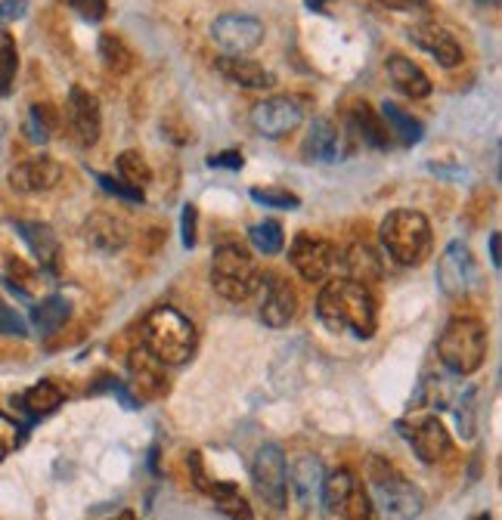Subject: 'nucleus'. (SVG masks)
<instances>
[{
  "label": "nucleus",
  "mask_w": 502,
  "mask_h": 520,
  "mask_svg": "<svg viewBox=\"0 0 502 520\" xmlns=\"http://www.w3.org/2000/svg\"><path fill=\"white\" fill-rule=\"evenodd\" d=\"M317 316L332 335L351 332L360 341H369L379 329V313L369 285L354 279H332L317 298Z\"/></svg>",
  "instance_id": "nucleus-1"
},
{
  "label": "nucleus",
  "mask_w": 502,
  "mask_h": 520,
  "mask_svg": "<svg viewBox=\"0 0 502 520\" xmlns=\"http://www.w3.org/2000/svg\"><path fill=\"white\" fill-rule=\"evenodd\" d=\"M143 347L165 366H180L196 353V329L174 307H159L143 319Z\"/></svg>",
  "instance_id": "nucleus-2"
},
{
  "label": "nucleus",
  "mask_w": 502,
  "mask_h": 520,
  "mask_svg": "<svg viewBox=\"0 0 502 520\" xmlns=\"http://www.w3.org/2000/svg\"><path fill=\"white\" fill-rule=\"evenodd\" d=\"M437 356L453 375H472L487 360V325L472 316H456L437 338Z\"/></svg>",
  "instance_id": "nucleus-3"
},
{
  "label": "nucleus",
  "mask_w": 502,
  "mask_h": 520,
  "mask_svg": "<svg viewBox=\"0 0 502 520\" xmlns=\"http://www.w3.org/2000/svg\"><path fill=\"white\" fill-rule=\"evenodd\" d=\"M379 236L400 267H419L431 254V223L419 211L410 208L391 211L379 226Z\"/></svg>",
  "instance_id": "nucleus-4"
},
{
  "label": "nucleus",
  "mask_w": 502,
  "mask_h": 520,
  "mask_svg": "<svg viewBox=\"0 0 502 520\" xmlns=\"http://www.w3.org/2000/svg\"><path fill=\"white\" fill-rule=\"evenodd\" d=\"M211 285L227 301H248L261 288V267L242 245H221L211 257Z\"/></svg>",
  "instance_id": "nucleus-5"
},
{
  "label": "nucleus",
  "mask_w": 502,
  "mask_h": 520,
  "mask_svg": "<svg viewBox=\"0 0 502 520\" xmlns=\"http://www.w3.org/2000/svg\"><path fill=\"white\" fill-rule=\"evenodd\" d=\"M369 486H372V499L382 508V514H388V517L422 514V493L394 465L375 459L369 465Z\"/></svg>",
  "instance_id": "nucleus-6"
},
{
  "label": "nucleus",
  "mask_w": 502,
  "mask_h": 520,
  "mask_svg": "<svg viewBox=\"0 0 502 520\" xmlns=\"http://www.w3.org/2000/svg\"><path fill=\"white\" fill-rule=\"evenodd\" d=\"M251 480H255L258 496L273 508L282 511L289 499V471H286V455L276 443H264L251 465Z\"/></svg>",
  "instance_id": "nucleus-7"
},
{
  "label": "nucleus",
  "mask_w": 502,
  "mask_h": 520,
  "mask_svg": "<svg viewBox=\"0 0 502 520\" xmlns=\"http://www.w3.org/2000/svg\"><path fill=\"white\" fill-rule=\"evenodd\" d=\"M320 499L329 517H372L369 499L351 471H335L323 477Z\"/></svg>",
  "instance_id": "nucleus-8"
},
{
  "label": "nucleus",
  "mask_w": 502,
  "mask_h": 520,
  "mask_svg": "<svg viewBox=\"0 0 502 520\" xmlns=\"http://www.w3.org/2000/svg\"><path fill=\"white\" fill-rule=\"evenodd\" d=\"M289 260L304 282H323L338 267V248L320 236L301 233L289 248Z\"/></svg>",
  "instance_id": "nucleus-9"
},
{
  "label": "nucleus",
  "mask_w": 502,
  "mask_h": 520,
  "mask_svg": "<svg viewBox=\"0 0 502 520\" xmlns=\"http://www.w3.org/2000/svg\"><path fill=\"white\" fill-rule=\"evenodd\" d=\"M397 431H403V440L413 446V452L425 465H437L450 452V434L441 425L437 415H422L413 421H397Z\"/></svg>",
  "instance_id": "nucleus-10"
},
{
  "label": "nucleus",
  "mask_w": 502,
  "mask_h": 520,
  "mask_svg": "<svg viewBox=\"0 0 502 520\" xmlns=\"http://www.w3.org/2000/svg\"><path fill=\"white\" fill-rule=\"evenodd\" d=\"M475 282H478V267H475V257L468 251V245H462V242L447 245L441 260H437V285H441L444 295L465 298L468 291L475 288Z\"/></svg>",
  "instance_id": "nucleus-11"
},
{
  "label": "nucleus",
  "mask_w": 502,
  "mask_h": 520,
  "mask_svg": "<svg viewBox=\"0 0 502 520\" xmlns=\"http://www.w3.org/2000/svg\"><path fill=\"white\" fill-rule=\"evenodd\" d=\"M211 38L224 53L242 56L264 41V22L255 16H242V13H224L221 19H214Z\"/></svg>",
  "instance_id": "nucleus-12"
},
{
  "label": "nucleus",
  "mask_w": 502,
  "mask_h": 520,
  "mask_svg": "<svg viewBox=\"0 0 502 520\" xmlns=\"http://www.w3.org/2000/svg\"><path fill=\"white\" fill-rule=\"evenodd\" d=\"M304 118V106L292 96H273V100H264L261 106H255L251 112V127L258 130L267 140H282L289 137L292 130H298Z\"/></svg>",
  "instance_id": "nucleus-13"
},
{
  "label": "nucleus",
  "mask_w": 502,
  "mask_h": 520,
  "mask_svg": "<svg viewBox=\"0 0 502 520\" xmlns=\"http://www.w3.org/2000/svg\"><path fill=\"white\" fill-rule=\"evenodd\" d=\"M62 168L59 161H53L50 155H35V158H25L22 165H16L10 171V186L16 192H47L59 183Z\"/></svg>",
  "instance_id": "nucleus-14"
},
{
  "label": "nucleus",
  "mask_w": 502,
  "mask_h": 520,
  "mask_svg": "<svg viewBox=\"0 0 502 520\" xmlns=\"http://www.w3.org/2000/svg\"><path fill=\"white\" fill-rule=\"evenodd\" d=\"M264 285V301H261V319L270 325V329H282L295 319L298 310V295L292 291V285H286L282 279L273 276H261Z\"/></svg>",
  "instance_id": "nucleus-15"
},
{
  "label": "nucleus",
  "mask_w": 502,
  "mask_h": 520,
  "mask_svg": "<svg viewBox=\"0 0 502 520\" xmlns=\"http://www.w3.org/2000/svg\"><path fill=\"white\" fill-rule=\"evenodd\" d=\"M69 121L81 146H93L100 140V103L84 87L69 90Z\"/></svg>",
  "instance_id": "nucleus-16"
},
{
  "label": "nucleus",
  "mask_w": 502,
  "mask_h": 520,
  "mask_svg": "<svg viewBox=\"0 0 502 520\" xmlns=\"http://www.w3.org/2000/svg\"><path fill=\"white\" fill-rule=\"evenodd\" d=\"M131 387L137 390L140 397H146V400L162 397L165 390H168L165 363L155 360V356H152L143 344L131 353Z\"/></svg>",
  "instance_id": "nucleus-17"
},
{
  "label": "nucleus",
  "mask_w": 502,
  "mask_h": 520,
  "mask_svg": "<svg viewBox=\"0 0 502 520\" xmlns=\"http://www.w3.org/2000/svg\"><path fill=\"white\" fill-rule=\"evenodd\" d=\"M410 41L416 47H422L428 56H434L444 69H453V65L462 62V47L456 44V38L441 25H416L410 28Z\"/></svg>",
  "instance_id": "nucleus-18"
},
{
  "label": "nucleus",
  "mask_w": 502,
  "mask_h": 520,
  "mask_svg": "<svg viewBox=\"0 0 502 520\" xmlns=\"http://www.w3.org/2000/svg\"><path fill=\"white\" fill-rule=\"evenodd\" d=\"M84 239L97 248V251H121L124 245L131 242V230L128 223L115 214H93L87 223H84Z\"/></svg>",
  "instance_id": "nucleus-19"
},
{
  "label": "nucleus",
  "mask_w": 502,
  "mask_h": 520,
  "mask_svg": "<svg viewBox=\"0 0 502 520\" xmlns=\"http://www.w3.org/2000/svg\"><path fill=\"white\" fill-rule=\"evenodd\" d=\"M217 72H221L224 78H230L233 84L245 87V90H270V87H276L273 72H267L264 65L251 62V59L233 56V53L217 59Z\"/></svg>",
  "instance_id": "nucleus-20"
},
{
  "label": "nucleus",
  "mask_w": 502,
  "mask_h": 520,
  "mask_svg": "<svg viewBox=\"0 0 502 520\" xmlns=\"http://www.w3.org/2000/svg\"><path fill=\"white\" fill-rule=\"evenodd\" d=\"M301 152H304V158L310 161V165H313V161H323V165H332V161H338L341 158V137H338L335 124L326 121V118L313 121L310 130H307V140H304Z\"/></svg>",
  "instance_id": "nucleus-21"
},
{
  "label": "nucleus",
  "mask_w": 502,
  "mask_h": 520,
  "mask_svg": "<svg viewBox=\"0 0 502 520\" xmlns=\"http://www.w3.org/2000/svg\"><path fill=\"white\" fill-rule=\"evenodd\" d=\"M388 78L400 93L413 96V100H425V96L431 93V78L406 56H397V53L388 56Z\"/></svg>",
  "instance_id": "nucleus-22"
},
{
  "label": "nucleus",
  "mask_w": 502,
  "mask_h": 520,
  "mask_svg": "<svg viewBox=\"0 0 502 520\" xmlns=\"http://www.w3.org/2000/svg\"><path fill=\"white\" fill-rule=\"evenodd\" d=\"M16 233L25 239V245L31 248V254L38 257V264H41V267L56 270V260H59V239H56V233L50 230L47 223H25V220H19V223H16Z\"/></svg>",
  "instance_id": "nucleus-23"
},
{
  "label": "nucleus",
  "mask_w": 502,
  "mask_h": 520,
  "mask_svg": "<svg viewBox=\"0 0 502 520\" xmlns=\"http://www.w3.org/2000/svg\"><path fill=\"white\" fill-rule=\"evenodd\" d=\"M323 462L313 459V455H301L292 468V486H295V496L304 508H310L313 502L320 499L323 490Z\"/></svg>",
  "instance_id": "nucleus-24"
},
{
  "label": "nucleus",
  "mask_w": 502,
  "mask_h": 520,
  "mask_svg": "<svg viewBox=\"0 0 502 520\" xmlns=\"http://www.w3.org/2000/svg\"><path fill=\"white\" fill-rule=\"evenodd\" d=\"M351 134L360 137L372 149H388L391 146V130L385 124V118L379 112H372L366 103L357 106L354 115H351Z\"/></svg>",
  "instance_id": "nucleus-25"
},
{
  "label": "nucleus",
  "mask_w": 502,
  "mask_h": 520,
  "mask_svg": "<svg viewBox=\"0 0 502 520\" xmlns=\"http://www.w3.org/2000/svg\"><path fill=\"white\" fill-rule=\"evenodd\" d=\"M341 264H344V273H348V279H354V282L375 285L382 279V260L369 245H351L348 251H344Z\"/></svg>",
  "instance_id": "nucleus-26"
},
{
  "label": "nucleus",
  "mask_w": 502,
  "mask_h": 520,
  "mask_svg": "<svg viewBox=\"0 0 502 520\" xmlns=\"http://www.w3.org/2000/svg\"><path fill=\"white\" fill-rule=\"evenodd\" d=\"M69 316H72V304L62 295H50L31 310V325H35L41 335H53L56 329H62V325L69 322Z\"/></svg>",
  "instance_id": "nucleus-27"
},
{
  "label": "nucleus",
  "mask_w": 502,
  "mask_h": 520,
  "mask_svg": "<svg viewBox=\"0 0 502 520\" xmlns=\"http://www.w3.org/2000/svg\"><path fill=\"white\" fill-rule=\"evenodd\" d=\"M13 403H19L31 418H44V415H53L62 406V390L53 381H41L31 390H25V394Z\"/></svg>",
  "instance_id": "nucleus-28"
},
{
  "label": "nucleus",
  "mask_w": 502,
  "mask_h": 520,
  "mask_svg": "<svg viewBox=\"0 0 502 520\" xmlns=\"http://www.w3.org/2000/svg\"><path fill=\"white\" fill-rule=\"evenodd\" d=\"M382 118H385V124L391 130V137H397L403 146H416L422 140V134H425L422 121H416L413 115H406L394 103H382Z\"/></svg>",
  "instance_id": "nucleus-29"
},
{
  "label": "nucleus",
  "mask_w": 502,
  "mask_h": 520,
  "mask_svg": "<svg viewBox=\"0 0 502 520\" xmlns=\"http://www.w3.org/2000/svg\"><path fill=\"white\" fill-rule=\"evenodd\" d=\"M100 59L106 62L109 72H118V75L134 69V53L118 35H100Z\"/></svg>",
  "instance_id": "nucleus-30"
},
{
  "label": "nucleus",
  "mask_w": 502,
  "mask_h": 520,
  "mask_svg": "<svg viewBox=\"0 0 502 520\" xmlns=\"http://www.w3.org/2000/svg\"><path fill=\"white\" fill-rule=\"evenodd\" d=\"M118 174H121L124 183H131L137 189H143V186L152 183V168L146 165V158L140 152H134V149L118 155Z\"/></svg>",
  "instance_id": "nucleus-31"
},
{
  "label": "nucleus",
  "mask_w": 502,
  "mask_h": 520,
  "mask_svg": "<svg viewBox=\"0 0 502 520\" xmlns=\"http://www.w3.org/2000/svg\"><path fill=\"white\" fill-rule=\"evenodd\" d=\"M251 245H255L261 254L273 257L282 251V245H286V236H282V226L276 220H264V223H255L251 226V233H248Z\"/></svg>",
  "instance_id": "nucleus-32"
},
{
  "label": "nucleus",
  "mask_w": 502,
  "mask_h": 520,
  "mask_svg": "<svg viewBox=\"0 0 502 520\" xmlns=\"http://www.w3.org/2000/svg\"><path fill=\"white\" fill-rule=\"evenodd\" d=\"M59 118L50 106H31L28 109V121H25V134L31 143H47L50 134L56 130Z\"/></svg>",
  "instance_id": "nucleus-33"
},
{
  "label": "nucleus",
  "mask_w": 502,
  "mask_h": 520,
  "mask_svg": "<svg viewBox=\"0 0 502 520\" xmlns=\"http://www.w3.org/2000/svg\"><path fill=\"white\" fill-rule=\"evenodd\" d=\"M456 425H459L465 440L475 437V431H478V387L465 390L462 394V400L456 406Z\"/></svg>",
  "instance_id": "nucleus-34"
},
{
  "label": "nucleus",
  "mask_w": 502,
  "mask_h": 520,
  "mask_svg": "<svg viewBox=\"0 0 502 520\" xmlns=\"http://www.w3.org/2000/svg\"><path fill=\"white\" fill-rule=\"evenodd\" d=\"M251 202H258L264 208H279V211H289V208H301V199L289 189H279V186H264V189H251Z\"/></svg>",
  "instance_id": "nucleus-35"
},
{
  "label": "nucleus",
  "mask_w": 502,
  "mask_h": 520,
  "mask_svg": "<svg viewBox=\"0 0 502 520\" xmlns=\"http://www.w3.org/2000/svg\"><path fill=\"white\" fill-rule=\"evenodd\" d=\"M22 437H25V428L19 425V421H13L10 415L0 412V462L22 446Z\"/></svg>",
  "instance_id": "nucleus-36"
},
{
  "label": "nucleus",
  "mask_w": 502,
  "mask_h": 520,
  "mask_svg": "<svg viewBox=\"0 0 502 520\" xmlns=\"http://www.w3.org/2000/svg\"><path fill=\"white\" fill-rule=\"evenodd\" d=\"M93 180H97V183L103 186V192L118 195V199H124V202H134V205H143V202H146L143 189H137V186H131V183H124V180H115V177H109V174H93Z\"/></svg>",
  "instance_id": "nucleus-37"
},
{
  "label": "nucleus",
  "mask_w": 502,
  "mask_h": 520,
  "mask_svg": "<svg viewBox=\"0 0 502 520\" xmlns=\"http://www.w3.org/2000/svg\"><path fill=\"white\" fill-rule=\"evenodd\" d=\"M16 65H19V56H16V44L10 35L0 31V81L10 87V81L16 78Z\"/></svg>",
  "instance_id": "nucleus-38"
},
{
  "label": "nucleus",
  "mask_w": 502,
  "mask_h": 520,
  "mask_svg": "<svg viewBox=\"0 0 502 520\" xmlns=\"http://www.w3.org/2000/svg\"><path fill=\"white\" fill-rule=\"evenodd\" d=\"M0 335H10V338H28V325L25 319L7 307V304H0Z\"/></svg>",
  "instance_id": "nucleus-39"
},
{
  "label": "nucleus",
  "mask_w": 502,
  "mask_h": 520,
  "mask_svg": "<svg viewBox=\"0 0 502 520\" xmlns=\"http://www.w3.org/2000/svg\"><path fill=\"white\" fill-rule=\"evenodd\" d=\"M69 7L84 22H103L106 19V0H69Z\"/></svg>",
  "instance_id": "nucleus-40"
},
{
  "label": "nucleus",
  "mask_w": 502,
  "mask_h": 520,
  "mask_svg": "<svg viewBox=\"0 0 502 520\" xmlns=\"http://www.w3.org/2000/svg\"><path fill=\"white\" fill-rule=\"evenodd\" d=\"M186 465H190V474H193V480H196V490L208 496V493L214 490V483H217V480H211V477L205 474L202 455H199V452H193V455H190V462H186Z\"/></svg>",
  "instance_id": "nucleus-41"
},
{
  "label": "nucleus",
  "mask_w": 502,
  "mask_h": 520,
  "mask_svg": "<svg viewBox=\"0 0 502 520\" xmlns=\"http://www.w3.org/2000/svg\"><path fill=\"white\" fill-rule=\"evenodd\" d=\"M214 505H217V511L230 514V517H251V508L245 505V499L239 496V490L230 493V496H224V499H217Z\"/></svg>",
  "instance_id": "nucleus-42"
},
{
  "label": "nucleus",
  "mask_w": 502,
  "mask_h": 520,
  "mask_svg": "<svg viewBox=\"0 0 502 520\" xmlns=\"http://www.w3.org/2000/svg\"><path fill=\"white\" fill-rule=\"evenodd\" d=\"M242 152H236V149H230V152H217V155H211L208 158V168H227V171H242Z\"/></svg>",
  "instance_id": "nucleus-43"
},
{
  "label": "nucleus",
  "mask_w": 502,
  "mask_h": 520,
  "mask_svg": "<svg viewBox=\"0 0 502 520\" xmlns=\"http://www.w3.org/2000/svg\"><path fill=\"white\" fill-rule=\"evenodd\" d=\"M28 13V0H4L0 4V25H10Z\"/></svg>",
  "instance_id": "nucleus-44"
},
{
  "label": "nucleus",
  "mask_w": 502,
  "mask_h": 520,
  "mask_svg": "<svg viewBox=\"0 0 502 520\" xmlns=\"http://www.w3.org/2000/svg\"><path fill=\"white\" fill-rule=\"evenodd\" d=\"M196 245V208L186 205L183 208V248Z\"/></svg>",
  "instance_id": "nucleus-45"
},
{
  "label": "nucleus",
  "mask_w": 502,
  "mask_h": 520,
  "mask_svg": "<svg viewBox=\"0 0 502 520\" xmlns=\"http://www.w3.org/2000/svg\"><path fill=\"white\" fill-rule=\"evenodd\" d=\"M490 264H493V270H499V267H502V254H499V233H493V236H490Z\"/></svg>",
  "instance_id": "nucleus-46"
},
{
  "label": "nucleus",
  "mask_w": 502,
  "mask_h": 520,
  "mask_svg": "<svg viewBox=\"0 0 502 520\" xmlns=\"http://www.w3.org/2000/svg\"><path fill=\"white\" fill-rule=\"evenodd\" d=\"M304 4L313 10V13H326L329 10V4H332V0H304Z\"/></svg>",
  "instance_id": "nucleus-47"
},
{
  "label": "nucleus",
  "mask_w": 502,
  "mask_h": 520,
  "mask_svg": "<svg viewBox=\"0 0 502 520\" xmlns=\"http://www.w3.org/2000/svg\"><path fill=\"white\" fill-rule=\"evenodd\" d=\"M7 134H10V127L4 118H0V158H4V149H7Z\"/></svg>",
  "instance_id": "nucleus-48"
},
{
  "label": "nucleus",
  "mask_w": 502,
  "mask_h": 520,
  "mask_svg": "<svg viewBox=\"0 0 502 520\" xmlns=\"http://www.w3.org/2000/svg\"><path fill=\"white\" fill-rule=\"evenodd\" d=\"M475 4H478V7H496L499 0H475Z\"/></svg>",
  "instance_id": "nucleus-49"
},
{
  "label": "nucleus",
  "mask_w": 502,
  "mask_h": 520,
  "mask_svg": "<svg viewBox=\"0 0 502 520\" xmlns=\"http://www.w3.org/2000/svg\"><path fill=\"white\" fill-rule=\"evenodd\" d=\"M4 93H7V84H4V81H0V96H4Z\"/></svg>",
  "instance_id": "nucleus-50"
}]
</instances>
